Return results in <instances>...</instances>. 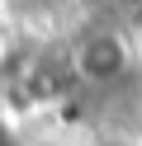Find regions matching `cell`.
<instances>
[{
	"mask_svg": "<svg viewBox=\"0 0 142 146\" xmlns=\"http://www.w3.org/2000/svg\"><path fill=\"white\" fill-rule=\"evenodd\" d=\"M66 71H71V80H81V85H90V90H109V85H118L133 71V42L123 38L118 29L95 24V29H85L81 38L71 42Z\"/></svg>",
	"mask_w": 142,
	"mask_h": 146,
	"instance_id": "obj_1",
	"label": "cell"
},
{
	"mask_svg": "<svg viewBox=\"0 0 142 146\" xmlns=\"http://www.w3.org/2000/svg\"><path fill=\"white\" fill-rule=\"evenodd\" d=\"M0 146H19V137H14V123L5 118V108H0Z\"/></svg>",
	"mask_w": 142,
	"mask_h": 146,
	"instance_id": "obj_2",
	"label": "cell"
}]
</instances>
